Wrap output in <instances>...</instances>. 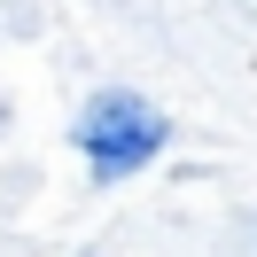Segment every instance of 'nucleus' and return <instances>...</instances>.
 <instances>
[{
    "instance_id": "f257e3e1",
    "label": "nucleus",
    "mask_w": 257,
    "mask_h": 257,
    "mask_svg": "<svg viewBox=\"0 0 257 257\" xmlns=\"http://www.w3.org/2000/svg\"><path fill=\"white\" fill-rule=\"evenodd\" d=\"M78 148L101 179H125L164 148V109L141 101V94H94L86 117H78Z\"/></svg>"
}]
</instances>
